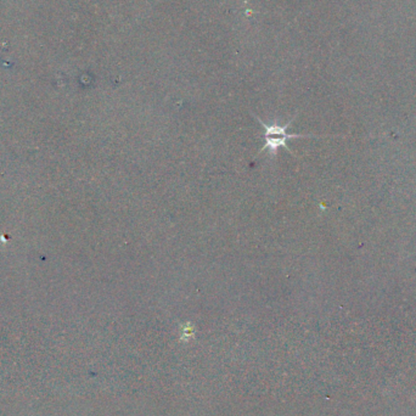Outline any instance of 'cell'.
<instances>
[{"label": "cell", "instance_id": "1", "mask_svg": "<svg viewBox=\"0 0 416 416\" xmlns=\"http://www.w3.org/2000/svg\"><path fill=\"white\" fill-rule=\"evenodd\" d=\"M254 118L258 120V123L262 125L263 129V139H264V145H263L261 151L257 154H261L264 151H268L271 156H275L278 154V151L281 147L286 149L288 152H291L290 147H288V142L291 139H297V137H319V135H314V134H291L288 133V129L292 125L293 120L296 116H293L292 120H288L286 125H279V123H273V125H266V122H263L259 117L254 116Z\"/></svg>", "mask_w": 416, "mask_h": 416}]
</instances>
